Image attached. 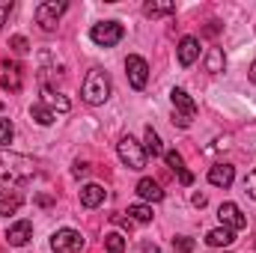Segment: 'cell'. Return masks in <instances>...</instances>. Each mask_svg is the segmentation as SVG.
<instances>
[{"instance_id": "3957f363", "label": "cell", "mask_w": 256, "mask_h": 253, "mask_svg": "<svg viewBox=\"0 0 256 253\" xmlns=\"http://www.w3.org/2000/svg\"><path fill=\"white\" fill-rule=\"evenodd\" d=\"M170 102H173V122L179 128H188L191 120L196 116V102H194L185 90H179V86L170 92Z\"/></svg>"}, {"instance_id": "2e32d148", "label": "cell", "mask_w": 256, "mask_h": 253, "mask_svg": "<svg viewBox=\"0 0 256 253\" xmlns=\"http://www.w3.org/2000/svg\"><path fill=\"white\" fill-rule=\"evenodd\" d=\"M42 104H45L48 110H54V114H68V110H72L68 98L60 96V92H54V90H42Z\"/></svg>"}, {"instance_id": "4316f807", "label": "cell", "mask_w": 256, "mask_h": 253, "mask_svg": "<svg viewBox=\"0 0 256 253\" xmlns=\"http://www.w3.org/2000/svg\"><path fill=\"white\" fill-rule=\"evenodd\" d=\"M173 250L176 253H191L194 250V238H188V236H176V238H173Z\"/></svg>"}, {"instance_id": "83f0119b", "label": "cell", "mask_w": 256, "mask_h": 253, "mask_svg": "<svg viewBox=\"0 0 256 253\" xmlns=\"http://www.w3.org/2000/svg\"><path fill=\"white\" fill-rule=\"evenodd\" d=\"M9 48H12L15 54H27V51H30V42H27L24 36H12V39H9Z\"/></svg>"}, {"instance_id": "ba28073f", "label": "cell", "mask_w": 256, "mask_h": 253, "mask_svg": "<svg viewBox=\"0 0 256 253\" xmlns=\"http://www.w3.org/2000/svg\"><path fill=\"white\" fill-rule=\"evenodd\" d=\"M126 72H128V84H131L134 90H143V86H146V80H149V63H146L143 57L131 54L126 60Z\"/></svg>"}, {"instance_id": "ac0fdd59", "label": "cell", "mask_w": 256, "mask_h": 253, "mask_svg": "<svg viewBox=\"0 0 256 253\" xmlns=\"http://www.w3.org/2000/svg\"><path fill=\"white\" fill-rule=\"evenodd\" d=\"M232 242H236V232L226 230V226H218L206 236V244H212V248H230Z\"/></svg>"}, {"instance_id": "5b68a950", "label": "cell", "mask_w": 256, "mask_h": 253, "mask_svg": "<svg viewBox=\"0 0 256 253\" xmlns=\"http://www.w3.org/2000/svg\"><path fill=\"white\" fill-rule=\"evenodd\" d=\"M116 152H120V158H122V164H126L128 170H143V167H146L143 143H137L131 134H126V137L116 143Z\"/></svg>"}, {"instance_id": "cb8c5ba5", "label": "cell", "mask_w": 256, "mask_h": 253, "mask_svg": "<svg viewBox=\"0 0 256 253\" xmlns=\"http://www.w3.org/2000/svg\"><path fill=\"white\" fill-rule=\"evenodd\" d=\"M126 236H120V232H108L104 236V248H108V253H126Z\"/></svg>"}, {"instance_id": "7402d4cb", "label": "cell", "mask_w": 256, "mask_h": 253, "mask_svg": "<svg viewBox=\"0 0 256 253\" xmlns=\"http://www.w3.org/2000/svg\"><path fill=\"white\" fill-rule=\"evenodd\" d=\"M128 218L137 220V224H149L152 220V208L146 202H134V206H128Z\"/></svg>"}, {"instance_id": "d4e9b609", "label": "cell", "mask_w": 256, "mask_h": 253, "mask_svg": "<svg viewBox=\"0 0 256 253\" xmlns=\"http://www.w3.org/2000/svg\"><path fill=\"white\" fill-rule=\"evenodd\" d=\"M0 86H6L9 92H18V90H21V78H18V68H12L9 74H6V72H0Z\"/></svg>"}, {"instance_id": "6da1fadb", "label": "cell", "mask_w": 256, "mask_h": 253, "mask_svg": "<svg viewBox=\"0 0 256 253\" xmlns=\"http://www.w3.org/2000/svg\"><path fill=\"white\" fill-rule=\"evenodd\" d=\"M36 176V164L24 155H3L0 158V188H21Z\"/></svg>"}, {"instance_id": "8fae6325", "label": "cell", "mask_w": 256, "mask_h": 253, "mask_svg": "<svg viewBox=\"0 0 256 253\" xmlns=\"http://www.w3.org/2000/svg\"><path fill=\"white\" fill-rule=\"evenodd\" d=\"M200 60V39L196 36H185L182 42H179V66H194Z\"/></svg>"}, {"instance_id": "9c48e42d", "label": "cell", "mask_w": 256, "mask_h": 253, "mask_svg": "<svg viewBox=\"0 0 256 253\" xmlns=\"http://www.w3.org/2000/svg\"><path fill=\"white\" fill-rule=\"evenodd\" d=\"M218 218H220V226H226V230H232V232H238V230L248 226V218L242 214V208H238L236 202H220Z\"/></svg>"}, {"instance_id": "9a60e30c", "label": "cell", "mask_w": 256, "mask_h": 253, "mask_svg": "<svg viewBox=\"0 0 256 253\" xmlns=\"http://www.w3.org/2000/svg\"><path fill=\"white\" fill-rule=\"evenodd\" d=\"M137 196L146 200V202H161L164 200V190H161V185L155 179H140L137 182Z\"/></svg>"}, {"instance_id": "7a4b0ae2", "label": "cell", "mask_w": 256, "mask_h": 253, "mask_svg": "<svg viewBox=\"0 0 256 253\" xmlns=\"http://www.w3.org/2000/svg\"><path fill=\"white\" fill-rule=\"evenodd\" d=\"M110 78H108V72H102V68H90V74H86V80H84V86H80V96H84V102L86 104H92V108H98V104H104L108 98H110Z\"/></svg>"}, {"instance_id": "f1b7e54d", "label": "cell", "mask_w": 256, "mask_h": 253, "mask_svg": "<svg viewBox=\"0 0 256 253\" xmlns=\"http://www.w3.org/2000/svg\"><path fill=\"white\" fill-rule=\"evenodd\" d=\"M9 12H12V0H0V30H3V24L9 18Z\"/></svg>"}, {"instance_id": "603a6c76", "label": "cell", "mask_w": 256, "mask_h": 253, "mask_svg": "<svg viewBox=\"0 0 256 253\" xmlns=\"http://www.w3.org/2000/svg\"><path fill=\"white\" fill-rule=\"evenodd\" d=\"M224 63H226V60H224V51H220V48H212L208 57H206V68H208L212 74H218V72H224Z\"/></svg>"}, {"instance_id": "836d02e7", "label": "cell", "mask_w": 256, "mask_h": 253, "mask_svg": "<svg viewBox=\"0 0 256 253\" xmlns=\"http://www.w3.org/2000/svg\"><path fill=\"white\" fill-rule=\"evenodd\" d=\"M218 30H220V24H218V21H212V24H208V27H206V33H208V36H214V33H218Z\"/></svg>"}, {"instance_id": "d6a6232c", "label": "cell", "mask_w": 256, "mask_h": 253, "mask_svg": "<svg viewBox=\"0 0 256 253\" xmlns=\"http://www.w3.org/2000/svg\"><path fill=\"white\" fill-rule=\"evenodd\" d=\"M36 202H39V206H51V202H54V200H51V196H48V194H39V196H36Z\"/></svg>"}, {"instance_id": "4dcf8cb0", "label": "cell", "mask_w": 256, "mask_h": 253, "mask_svg": "<svg viewBox=\"0 0 256 253\" xmlns=\"http://www.w3.org/2000/svg\"><path fill=\"white\" fill-rule=\"evenodd\" d=\"M191 202L196 206V208H202V206H206V194H194V196H191Z\"/></svg>"}, {"instance_id": "7c38bea8", "label": "cell", "mask_w": 256, "mask_h": 253, "mask_svg": "<svg viewBox=\"0 0 256 253\" xmlns=\"http://www.w3.org/2000/svg\"><path fill=\"white\" fill-rule=\"evenodd\" d=\"M232 179H236V167H232V164H214V167L208 170V182H212L214 188H230Z\"/></svg>"}, {"instance_id": "e0dca14e", "label": "cell", "mask_w": 256, "mask_h": 253, "mask_svg": "<svg viewBox=\"0 0 256 253\" xmlns=\"http://www.w3.org/2000/svg\"><path fill=\"white\" fill-rule=\"evenodd\" d=\"M173 12H176V3H170V0H152V3L143 6L146 18H164V15H173Z\"/></svg>"}, {"instance_id": "1f68e13d", "label": "cell", "mask_w": 256, "mask_h": 253, "mask_svg": "<svg viewBox=\"0 0 256 253\" xmlns=\"http://www.w3.org/2000/svg\"><path fill=\"white\" fill-rule=\"evenodd\" d=\"M86 170H90V167H86V164H74V170H72V173H74V176H78V179H80V176H86Z\"/></svg>"}, {"instance_id": "52a82bcc", "label": "cell", "mask_w": 256, "mask_h": 253, "mask_svg": "<svg viewBox=\"0 0 256 253\" xmlns=\"http://www.w3.org/2000/svg\"><path fill=\"white\" fill-rule=\"evenodd\" d=\"M84 236L78 230H57L51 236V250L54 253H80L84 250Z\"/></svg>"}, {"instance_id": "5bb4252c", "label": "cell", "mask_w": 256, "mask_h": 253, "mask_svg": "<svg viewBox=\"0 0 256 253\" xmlns=\"http://www.w3.org/2000/svg\"><path fill=\"white\" fill-rule=\"evenodd\" d=\"M104 196H108V190L102 185H84L80 188V206L84 208H98L104 202Z\"/></svg>"}, {"instance_id": "ffe728a7", "label": "cell", "mask_w": 256, "mask_h": 253, "mask_svg": "<svg viewBox=\"0 0 256 253\" xmlns=\"http://www.w3.org/2000/svg\"><path fill=\"white\" fill-rule=\"evenodd\" d=\"M18 208H21V196L9 194V190H0V214H15Z\"/></svg>"}, {"instance_id": "277c9868", "label": "cell", "mask_w": 256, "mask_h": 253, "mask_svg": "<svg viewBox=\"0 0 256 253\" xmlns=\"http://www.w3.org/2000/svg\"><path fill=\"white\" fill-rule=\"evenodd\" d=\"M122 36H126V27L120 21H102V24H92V30H90V39L98 48H114L122 42Z\"/></svg>"}, {"instance_id": "f546056e", "label": "cell", "mask_w": 256, "mask_h": 253, "mask_svg": "<svg viewBox=\"0 0 256 253\" xmlns=\"http://www.w3.org/2000/svg\"><path fill=\"white\" fill-rule=\"evenodd\" d=\"M110 220H114V224H116V226H122V230H128V232H131V224H134V220H131V218H122V214H114V218H110Z\"/></svg>"}, {"instance_id": "8d00e7d4", "label": "cell", "mask_w": 256, "mask_h": 253, "mask_svg": "<svg viewBox=\"0 0 256 253\" xmlns=\"http://www.w3.org/2000/svg\"><path fill=\"white\" fill-rule=\"evenodd\" d=\"M254 179H256V173H254Z\"/></svg>"}, {"instance_id": "44dd1931", "label": "cell", "mask_w": 256, "mask_h": 253, "mask_svg": "<svg viewBox=\"0 0 256 253\" xmlns=\"http://www.w3.org/2000/svg\"><path fill=\"white\" fill-rule=\"evenodd\" d=\"M30 116H33V120H36L39 126H51V122L57 120V114H54V110H48V108H45L42 102H36V104L30 108Z\"/></svg>"}, {"instance_id": "d590c367", "label": "cell", "mask_w": 256, "mask_h": 253, "mask_svg": "<svg viewBox=\"0 0 256 253\" xmlns=\"http://www.w3.org/2000/svg\"><path fill=\"white\" fill-rule=\"evenodd\" d=\"M0 110H3V102H0Z\"/></svg>"}, {"instance_id": "e575fe53", "label": "cell", "mask_w": 256, "mask_h": 253, "mask_svg": "<svg viewBox=\"0 0 256 253\" xmlns=\"http://www.w3.org/2000/svg\"><path fill=\"white\" fill-rule=\"evenodd\" d=\"M248 78H250V80H254V84H256V60H254V63H250V72H248Z\"/></svg>"}, {"instance_id": "30bf717a", "label": "cell", "mask_w": 256, "mask_h": 253, "mask_svg": "<svg viewBox=\"0 0 256 253\" xmlns=\"http://www.w3.org/2000/svg\"><path fill=\"white\" fill-rule=\"evenodd\" d=\"M30 236H33V224H30V220H18V224H12V226L6 230V242H9L12 248L27 244V242H30Z\"/></svg>"}, {"instance_id": "8992f818", "label": "cell", "mask_w": 256, "mask_h": 253, "mask_svg": "<svg viewBox=\"0 0 256 253\" xmlns=\"http://www.w3.org/2000/svg\"><path fill=\"white\" fill-rule=\"evenodd\" d=\"M66 9H68V3L66 0H45V3H39L36 6V24L42 27V30H57V21H60V15H63Z\"/></svg>"}, {"instance_id": "4fadbf2b", "label": "cell", "mask_w": 256, "mask_h": 253, "mask_svg": "<svg viewBox=\"0 0 256 253\" xmlns=\"http://www.w3.org/2000/svg\"><path fill=\"white\" fill-rule=\"evenodd\" d=\"M164 161H167V167H170L173 173H179V182H182V185H191L194 182V176L185 170V158H182L176 149H167V152H164Z\"/></svg>"}, {"instance_id": "484cf974", "label": "cell", "mask_w": 256, "mask_h": 253, "mask_svg": "<svg viewBox=\"0 0 256 253\" xmlns=\"http://www.w3.org/2000/svg\"><path fill=\"white\" fill-rule=\"evenodd\" d=\"M12 137H15V128L9 120H0V146H9L12 143Z\"/></svg>"}, {"instance_id": "d6986e66", "label": "cell", "mask_w": 256, "mask_h": 253, "mask_svg": "<svg viewBox=\"0 0 256 253\" xmlns=\"http://www.w3.org/2000/svg\"><path fill=\"white\" fill-rule=\"evenodd\" d=\"M143 152H146V158L152 155H164V146H161V137H158V131L149 126L146 131H143Z\"/></svg>"}]
</instances>
